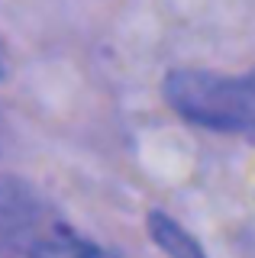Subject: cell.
<instances>
[{"instance_id": "5b68a950", "label": "cell", "mask_w": 255, "mask_h": 258, "mask_svg": "<svg viewBox=\"0 0 255 258\" xmlns=\"http://www.w3.org/2000/svg\"><path fill=\"white\" fill-rule=\"evenodd\" d=\"M10 75V52H7V42L0 39V81H7Z\"/></svg>"}, {"instance_id": "7a4b0ae2", "label": "cell", "mask_w": 255, "mask_h": 258, "mask_svg": "<svg viewBox=\"0 0 255 258\" xmlns=\"http://www.w3.org/2000/svg\"><path fill=\"white\" fill-rule=\"evenodd\" d=\"M52 220L42 213V204L17 177H0V248L29 258V252L52 229Z\"/></svg>"}, {"instance_id": "6da1fadb", "label": "cell", "mask_w": 255, "mask_h": 258, "mask_svg": "<svg viewBox=\"0 0 255 258\" xmlns=\"http://www.w3.org/2000/svg\"><path fill=\"white\" fill-rule=\"evenodd\" d=\"M168 107L190 126L223 136H255V68L226 75L213 68H174L162 84Z\"/></svg>"}, {"instance_id": "3957f363", "label": "cell", "mask_w": 255, "mask_h": 258, "mask_svg": "<svg viewBox=\"0 0 255 258\" xmlns=\"http://www.w3.org/2000/svg\"><path fill=\"white\" fill-rule=\"evenodd\" d=\"M29 258H119V255L110 252V248H103V245H94V242L81 239L78 232H71L68 226L55 223L42 236V242L29 252Z\"/></svg>"}, {"instance_id": "277c9868", "label": "cell", "mask_w": 255, "mask_h": 258, "mask_svg": "<svg viewBox=\"0 0 255 258\" xmlns=\"http://www.w3.org/2000/svg\"><path fill=\"white\" fill-rule=\"evenodd\" d=\"M149 236H152V242L168 258H207L201 242L190 236L178 220H171L168 213H162V210H152V213H149Z\"/></svg>"}]
</instances>
